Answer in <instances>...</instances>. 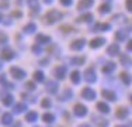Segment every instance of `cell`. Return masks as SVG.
<instances>
[{"label": "cell", "mask_w": 132, "mask_h": 127, "mask_svg": "<svg viewBox=\"0 0 132 127\" xmlns=\"http://www.w3.org/2000/svg\"><path fill=\"white\" fill-rule=\"evenodd\" d=\"M0 41H2V43H7V36L0 33Z\"/></svg>", "instance_id": "40"}, {"label": "cell", "mask_w": 132, "mask_h": 127, "mask_svg": "<svg viewBox=\"0 0 132 127\" xmlns=\"http://www.w3.org/2000/svg\"><path fill=\"white\" fill-rule=\"evenodd\" d=\"M121 79H122V82H124L125 85H131V82H132V76L129 74H127V72H122L121 75Z\"/></svg>", "instance_id": "24"}, {"label": "cell", "mask_w": 132, "mask_h": 127, "mask_svg": "<svg viewBox=\"0 0 132 127\" xmlns=\"http://www.w3.org/2000/svg\"><path fill=\"white\" fill-rule=\"evenodd\" d=\"M73 96V92L70 90V89H65L63 93L59 96V99H61L62 102H66V100H70V97Z\"/></svg>", "instance_id": "13"}, {"label": "cell", "mask_w": 132, "mask_h": 127, "mask_svg": "<svg viewBox=\"0 0 132 127\" xmlns=\"http://www.w3.org/2000/svg\"><path fill=\"white\" fill-rule=\"evenodd\" d=\"M32 52L34 54H41V52H42V50H41L39 45H34L32 47Z\"/></svg>", "instance_id": "37"}, {"label": "cell", "mask_w": 132, "mask_h": 127, "mask_svg": "<svg viewBox=\"0 0 132 127\" xmlns=\"http://www.w3.org/2000/svg\"><path fill=\"white\" fill-rule=\"evenodd\" d=\"M14 57H15L14 51H11V50H9V48L3 50V52H2V58H3V59H6V61H10V59H13Z\"/></svg>", "instance_id": "11"}, {"label": "cell", "mask_w": 132, "mask_h": 127, "mask_svg": "<svg viewBox=\"0 0 132 127\" xmlns=\"http://www.w3.org/2000/svg\"><path fill=\"white\" fill-rule=\"evenodd\" d=\"M77 20H79L80 23H89V21H93V14H90V13H86V14L80 16Z\"/></svg>", "instance_id": "22"}, {"label": "cell", "mask_w": 132, "mask_h": 127, "mask_svg": "<svg viewBox=\"0 0 132 127\" xmlns=\"http://www.w3.org/2000/svg\"><path fill=\"white\" fill-rule=\"evenodd\" d=\"M108 11H110V6L108 4L100 6V13H101V14H105V13H108Z\"/></svg>", "instance_id": "34"}, {"label": "cell", "mask_w": 132, "mask_h": 127, "mask_svg": "<svg viewBox=\"0 0 132 127\" xmlns=\"http://www.w3.org/2000/svg\"><path fill=\"white\" fill-rule=\"evenodd\" d=\"M117 127H127V126H117Z\"/></svg>", "instance_id": "46"}, {"label": "cell", "mask_w": 132, "mask_h": 127, "mask_svg": "<svg viewBox=\"0 0 132 127\" xmlns=\"http://www.w3.org/2000/svg\"><path fill=\"white\" fill-rule=\"evenodd\" d=\"M46 90L49 92V93H56V90H58V83L53 81H49L48 83H46Z\"/></svg>", "instance_id": "16"}, {"label": "cell", "mask_w": 132, "mask_h": 127, "mask_svg": "<svg viewBox=\"0 0 132 127\" xmlns=\"http://www.w3.org/2000/svg\"><path fill=\"white\" fill-rule=\"evenodd\" d=\"M80 76H81V75H80V72H79V71H73V72L70 74V81L73 82L75 85H77V83L80 82V79H81Z\"/></svg>", "instance_id": "20"}, {"label": "cell", "mask_w": 132, "mask_h": 127, "mask_svg": "<svg viewBox=\"0 0 132 127\" xmlns=\"http://www.w3.org/2000/svg\"><path fill=\"white\" fill-rule=\"evenodd\" d=\"M28 6H31V7L34 9H38V0H27Z\"/></svg>", "instance_id": "35"}, {"label": "cell", "mask_w": 132, "mask_h": 127, "mask_svg": "<svg viewBox=\"0 0 132 127\" xmlns=\"http://www.w3.org/2000/svg\"><path fill=\"white\" fill-rule=\"evenodd\" d=\"M97 109H98V112H101L103 114H107L110 113V106L107 103H103V102H100V103H97Z\"/></svg>", "instance_id": "18"}, {"label": "cell", "mask_w": 132, "mask_h": 127, "mask_svg": "<svg viewBox=\"0 0 132 127\" xmlns=\"http://www.w3.org/2000/svg\"><path fill=\"white\" fill-rule=\"evenodd\" d=\"M131 102H132V96H131Z\"/></svg>", "instance_id": "48"}, {"label": "cell", "mask_w": 132, "mask_h": 127, "mask_svg": "<svg viewBox=\"0 0 132 127\" xmlns=\"http://www.w3.org/2000/svg\"><path fill=\"white\" fill-rule=\"evenodd\" d=\"M53 75L58 79H63L65 75H66V66H58V68L53 71Z\"/></svg>", "instance_id": "10"}, {"label": "cell", "mask_w": 132, "mask_h": 127, "mask_svg": "<svg viewBox=\"0 0 132 127\" xmlns=\"http://www.w3.org/2000/svg\"><path fill=\"white\" fill-rule=\"evenodd\" d=\"M35 30H37V25L34 24V23H30V24H27L26 27H24V31H26L27 34H31V33H34Z\"/></svg>", "instance_id": "26"}, {"label": "cell", "mask_w": 132, "mask_h": 127, "mask_svg": "<svg viewBox=\"0 0 132 127\" xmlns=\"http://www.w3.org/2000/svg\"><path fill=\"white\" fill-rule=\"evenodd\" d=\"M84 44H86V40H83V38L76 40V41H73V43L70 44V50L72 51H80V50H83Z\"/></svg>", "instance_id": "5"}, {"label": "cell", "mask_w": 132, "mask_h": 127, "mask_svg": "<svg viewBox=\"0 0 132 127\" xmlns=\"http://www.w3.org/2000/svg\"><path fill=\"white\" fill-rule=\"evenodd\" d=\"M127 36H128V33H125V31H117V33H115V38H117L118 41L127 40Z\"/></svg>", "instance_id": "28"}, {"label": "cell", "mask_w": 132, "mask_h": 127, "mask_svg": "<svg viewBox=\"0 0 132 127\" xmlns=\"http://www.w3.org/2000/svg\"><path fill=\"white\" fill-rule=\"evenodd\" d=\"M84 81H87L89 83H93V82H96L97 79V75H96V71H94L93 68H89L84 71Z\"/></svg>", "instance_id": "2"}, {"label": "cell", "mask_w": 132, "mask_h": 127, "mask_svg": "<svg viewBox=\"0 0 132 127\" xmlns=\"http://www.w3.org/2000/svg\"><path fill=\"white\" fill-rule=\"evenodd\" d=\"M128 109H125V107H119V109H117V113H115V116H117V119H125V117L128 116Z\"/></svg>", "instance_id": "14"}, {"label": "cell", "mask_w": 132, "mask_h": 127, "mask_svg": "<svg viewBox=\"0 0 132 127\" xmlns=\"http://www.w3.org/2000/svg\"><path fill=\"white\" fill-rule=\"evenodd\" d=\"M42 119H44V122H45V123H53V122H55V116L51 114V113H45L42 116Z\"/></svg>", "instance_id": "27"}, {"label": "cell", "mask_w": 132, "mask_h": 127, "mask_svg": "<svg viewBox=\"0 0 132 127\" xmlns=\"http://www.w3.org/2000/svg\"><path fill=\"white\" fill-rule=\"evenodd\" d=\"M103 44H105V38H103V37L94 38V40L90 41V47H92V48H100Z\"/></svg>", "instance_id": "8"}, {"label": "cell", "mask_w": 132, "mask_h": 127, "mask_svg": "<svg viewBox=\"0 0 132 127\" xmlns=\"http://www.w3.org/2000/svg\"><path fill=\"white\" fill-rule=\"evenodd\" d=\"M0 69H2V62H0Z\"/></svg>", "instance_id": "47"}, {"label": "cell", "mask_w": 132, "mask_h": 127, "mask_svg": "<svg viewBox=\"0 0 132 127\" xmlns=\"http://www.w3.org/2000/svg\"><path fill=\"white\" fill-rule=\"evenodd\" d=\"M125 4H127V9L129 11H132V0H127V3H125Z\"/></svg>", "instance_id": "41"}, {"label": "cell", "mask_w": 132, "mask_h": 127, "mask_svg": "<svg viewBox=\"0 0 132 127\" xmlns=\"http://www.w3.org/2000/svg\"><path fill=\"white\" fill-rule=\"evenodd\" d=\"M10 74L13 75L15 79H23V78H26V72H24L23 69L17 68V66H13V68L10 69Z\"/></svg>", "instance_id": "6"}, {"label": "cell", "mask_w": 132, "mask_h": 127, "mask_svg": "<svg viewBox=\"0 0 132 127\" xmlns=\"http://www.w3.org/2000/svg\"><path fill=\"white\" fill-rule=\"evenodd\" d=\"M127 50H128V51H132V40L128 41V44H127Z\"/></svg>", "instance_id": "42"}, {"label": "cell", "mask_w": 132, "mask_h": 127, "mask_svg": "<svg viewBox=\"0 0 132 127\" xmlns=\"http://www.w3.org/2000/svg\"><path fill=\"white\" fill-rule=\"evenodd\" d=\"M26 86L28 88V90H34V89H35V85H34L32 82H28V83H26Z\"/></svg>", "instance_id": "38"}, {"label": "cell", "mask_w": 132, "mask_h": 127, "mask_svg": "<svg viewBox=\"0 0 132 127\" xmlns=\"http://www.w3.org/2000/svg\"><path fill=\"white\" fill-rule=\"evenodd\" d=\"M37 119H38V114H37V112H28L26 114V120L28 123H34L37 122Z\"/></svg>", "instance_id": "19"}, {"label": "cell", "mask_w": 132, "mask_h": 127, "mask_svg": "<svg viewBox=\"0 0 132 127\" xmlns=\"http://www.w3.org/2000/svg\"><path fill=\"white\" fill-rule=\"evenodd\" d=\"M90 6H93V0H81L77 4V9L79 10H84V9H89Z\"/></svg>", "instance_id": "17"}, {"label": "cell", "mask_w": 132, "mask_h": 127, "mask_svg": "<svg viewBox=\"0 0 132 127\" xmlns=\"http://www.w3.org/2000/svg\"><path fill=\"white\" fill-rule=\"evenodd\" d=\"M11 103H13V96H11V95H7V96L3 99V104H4V106H10Z\"/></svg>", "instance_id": "31"}, {"label": "cell", "mask_w": 132, "mask_h": 127, "mask_svg": "<svg viewBox=\"0 0 132 127\" xmlns=\"http://www.w3.org/2000/svg\"><path fill=\"white\" fill-rule=\"evenodd\" d=\"M3 20V16H2V13H0V21H2Z\"/></svg>", "instance_id": "45"}, {"label": "cell", "mask_w": 132, "mask_h": 127, "mask_svg": "<svg viewBox=\"0 0 132 127\" xmlns=\"http://www.w3.org/2000/svg\"><path fill=\"white\" fill-rule=\"evenodd\" d=\"M84 61H86L84 57H79V58H72L70 64H73V65H81V64H84Z\"/></svg>", "instance_id": "29"}, {"label": "cell", "mask_w": 132, "mask_h": 127, "mask_svg": "<svg viewBox=\"0 0 132 127\" xmlns=\"http://www.w3.org/2000/svg\"><path fill=\"white\" fill-rule=\"evenodd\" d=\"M49 41H51V38L48 36H42V34H38V36H37V43L38 44H48Z\"/></svg>", "instance_id": "23"}, {"label": "cell", "mask_w": 132, "mask_h": 127, "mask_svg": "<svg viewBox=\"0 0 132 127\" xmlns=\"http://www.w3.org/2000/svg\"><path fill=\"white\" fill-rule=\"evenodd\" d=\"M119 61H121V64L124 66H127V68L132 66V58H129L128 55H121L119 57Z\"/></svg>", "instance_id": "15"}, {"label": "cell", "mask_w": 132, "mask_h": 127, "mask_svg": "<svg viewBox=\"0 0 132 127\" xmlns=\"http://www.w3.org/2000/svg\"><path fill=\"white\" fill-rule=\"evenodd\" d=\"M61 2V4H63V6H70L72 4V0H59Z\"/></svg>", "instance_id": "39"}, {"label": "cell", "mask_w": 132, "mask_h": 127, "mask_svg": "<svg viewBox=\"0 0 132 127\" xmlns=\"http://www.w3.org/2000/svg\"><path fill=\"white\" fill-rule=\"evenodd\" d=\"M79 127H92L90 124H81V126H79Z\"/></svg>", "instance_id": "43"}, {"label": "cell", "mask_w": 132, "mask_h": 127, "mask_svg": "<svg viewBox=\"0 0 132 127\" xmlns=\"http://www.w3.org/2000/svg\"><path fill=\"white\" fill-rule=\"evenodd\" d=\"M81 97L86 100H94L96 99V92L93 90L92 88H84L81 90Z\"/></svg>", "instance_id": "3"}, {"label": "cell", "mask_w": 132, "mask_h": 127, "mask_svg": "<svg viewBox=\"0 0 132 127\" xmlns=\"http://www.w3.org/2000/svg\"><path fill=\"white\" fill-rule=\"evenodd\" d=\"M26 110H27V104L18 103V104H15V106H14V110H13V112H14V113H21V112H26Z\"/></svg>", "instance_id": "25"}, {"label": "cell", "mask_w": 132, "mask_h": 127, "mask_svg": "<svg viewBox=\"0 0 132 127\" xmlns=\"http://www.w3.org/2000/svg\"><path fill=\"white\" fill-rule=\"evenodd\" d=\"M93 120H97V124L98 126H101V127H105V126H108V122L107 120H101V119H98V117H96V116H93Z\"/></svg>", "instance_id": "33"}, {"label": "cell", "mask_w": 132, "mask_h": 127, "mask_svg": "<svg viewBox=\"0 0 132 127\" xmlns=\"http://www.w3.org/2000/svg\"><path fill=\"white\" fill-rule=\"evenodd\" d=\"M110 28H111V25H110V24H96L93 27V30L97 31V30H110Z\"/></svg>", "instance_id": "30"}, {"label": "cell", "mask_w": 132, "mask_h": 127, "mask_svg": "<svg viewBox=\"0 0 132 127\" xmlns=\"http://www.w3.org/2000/svg\"><path fill=\"white\" fill-rule=\"evenodd\" d=\"M115 69V64L114 62H107L104 66H103V72L104 74H110V72H112Z\"/></svg>", "instance_id": "21"}, {"label": "cell", "mask_w": 132, "mask_h": 127, "mask_svg": "<svg viewBox=\"0 0 132 127\" xmlns=\"http://www.w3.org/2000/svg\"><path fill=\"white\" fill-rule=\"evenodd\" d=\"M61 18H62V14L58 10H51L48 14H46L45 20H46V23L52 24V23H55V21H59Z\"/></svg>", "instance_id": "1"}, {"label": "cell", "mask_w": 132, "mask_h": 127, "mask_svg": "<svg viewBox=\"0 0 132 127\" xmlns=\"http://www.w3.org/2000/svg\"><path fill=\"white\" fill-rule=\"evenodd\" d=\"M34 79H35L37 82H42L44 81V74L41 71H37L35 74H34Z\"/></svg>", "instance_id": "32"}, {"label": "cell", "mask_w": 132, "mask_h": 127, "mask_svg": "<svg viewBox=\"0 0 132 127\" xmlns=\"http://www.w3.org/2000/svg\"><path fill=\"white\" fill-rule=\"evenodd\" d=\"M2 123L4 126H10L11 123H13V116H11V113H3L2 116Z\"/></svg>", "instance_id": "12"}, {"label": "cell", "mask_w": 132, "mask_h": 127, "mask_svg": "<svg viewBox=\"0 0 132 127\" xmlns=\"http://www.w3.org/2000/svg\"><path fill=\"white\" fill-rule=\"evenodd\" d=\"M101 95H103V97L107 100H110V102H115V99H117V96H115V93L112 90H108V89H104V90L101 92Z\"/></svg>", "instance_id": "7"}, {"label": "cell", "mask_w": 132, "mask_h": 127, "mask_svg": "<svg viewBox=\"0 0 132 127\" xmlns=\"http://www.w3.org/2000/svg\"><path fill=\"white\" fill-rule=\"evenodd\" d=\"M73 112H75V114H76L77 117H83V116H86V114H87V107L83 106L81 103H77L76 106H75Z\"/></svg>", "instance_id": "4"}, {"label": "cell", "mask_w": 132, "mask_h": 127, "mask_svg": "<svg viewBox=\"0 0 132 127\" xmlns=\"http://www.w3.org/2000/svg\"><path fill=\"white\" fill-rule=\"evenodd\" d=\"M107 54L111 55V57L118 55V54H119V45H118V44H111V45L107 48Z\"/></svg>", "instance_id": "9"}, {"label": "cell", "mask_w": 132, "mask_h": 127, "mask_svg": "<svg viewBox=\"0 0 132 127\" xmlns=\"http://www.w3.org/2000/svg\"><path fill=\"white\" fill-rule=\"evenodd\" d=\"M41 106L45 107V109H46V107H51V100H49V99H44L42 103H41Z\"/></svg>", "instance_id": "36"}, {"label": "cell", "mask_w": 132, "mask_h": 127, "mask_svg": "<svg viewBox=\"0 0 132 127\" xmlns=\"http://www.w3.org/2000/svg\"><path fill=\"white\" fill-rule=\"evenodd\" d=\"M45 3H52V0H44Z\"/></svg>", "instance_id": "44"}]
</instances>
